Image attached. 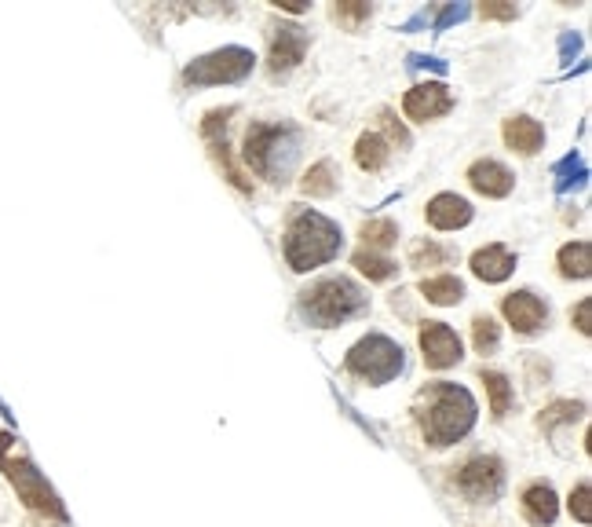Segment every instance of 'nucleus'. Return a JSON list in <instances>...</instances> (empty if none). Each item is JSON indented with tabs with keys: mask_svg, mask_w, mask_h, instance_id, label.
<instances>
[{
	"mask_svg": "<svg viewBox=\"0 0 592 527\" xmlns=\"http://www.w3.org/2000/svg\"><path fill=\"white\" fill-rule=\"evenodd\" d=\"M300 191H304L307 198H333V194H337V165L329 162V158L315 162L304 173V180H300Z\"/></svg>",
	"mask_w": 592,
	"mask_h": 527,
	"instance_id": "nucleus-22",
	"label": "nucleus"
},
{
	"mask_svg": "<svg viewBox=\"0 0 592 527\" xmlns=\"http://www.w3.org/2000/svg\"><path fill=\"white\" fill-rule=\"evenodd\" d=\"M351 264L366 275L370 282H388L399 271V264H395L392 257H384V253H373V249H359L355 257H351Z\"/></svg>",
	"mask_w": 592,
	"mask_h": 527,
	"instance_id": "nucleus-25",
	"label": "nucleus"
},
{
	"mask_svg": "<svg viewBox=\"0 0 592 527\" xmlns=\"http://www.w3.org/2000/svg\"><path fill=\"white\" fill-rule=\"evenodd\" d=\"M307 44H311V37H307L304 26H296V22H278V26H271V33H267V70L275 77L296 70V66L304 63Z\"/></svg>",
	"mask_w": 592,
	"mask_h": 527,
	"instance_id": "nucleus-10",
	"label": "nucleus"
},
{
	"mask_svg": "<svg viewBox=\"0 0 592 527\" xmlns=\"http://www.w3.org/2000/svg\"><path fill=\"white\" fill-rule=\"evenodd\" d=\"M454 487L468 502H497L505 491V465L494 454H472L461 469H454Z\"/></svg>",
	"mask_w": 592,
	"mask_h": 527,
	"instance_id": "nucleus-8",
	"label": "nucleus"
},
{
	"mask_svg": "<svg viewBox=\"0 0 592 527\" xmlns=\"http://www.w3.org/2000/svg\"><path fill=\"white\" fill-rule=\"evenodd\" d=\"M519 506H523V517L534 527H549L560 517V498H556V491H552L549 484H541V480L523 491V502H519Z\"/></svg>",
	"mask_w": 592,
	"mask_h": 527,
	"instance_id": "nucleus-18",
	"label": "nucleus"
},
{
	"mask_svg": "<svg viewBox=\"0 0 592 527\" xmlns=\"http://www.w3.org/2000/svg\"><path fill=\"white\" fill-rule=\"evenodd\" d=\"M501 315H505L516 334H538L541 326L549 323V308L541 297H534L530 290H516L508 293L501 301Z\"/></svg>",
	"mask_w": 592,
	"mask_h": 527,
	"instance_id": "nucleus-13",
	"label": "nucleus"
},
{
	"mask_svg": "<svg viewBox=\"0 0 592 527\" xmlns=\"http://www.w3.org/2000/svg\"><path fill=\"white\" fill-rule=\"evenodd\" d=\"M362 249H373V253H384V249H392L399 242V224L395 220H366L362 224Z\"/></svg>",
	"mask_w": 592,
	"mask_h": 527,
	"instance_id": "nucleus-26",
	"label": "nucleus"
},
{
	"mask_svg": "<svg viewBox=\"0 0 592 527\" xmlns=\"http://www.w3.org/2000/svg\"><path fill=\"white\" fill-rule=\"evenodd\" d=\"M589 315H592V301L585 297V301H578V308L571 312V323L578 326V334H582V337L592 334V319H589Z\"/></svg>",
	"mask_w": 592,
	"mask_h": 527,
	"instance_id": "nucleus-34",
	"label": "nucleus"
},
{
	"mask_svg": "<svg viewBox=\"0 0 592 527\" xmlns=\"http://www.w3.org/2000/svg\"><path fill=\"white\" fill-rule=\"evenodd\" d=\"M446 260H454V249L439 246L432 238H421L410 249V268H443Z\"/></svg>",
	"mask_w": 592,
	"mask_h": 527,
	"instance_id": "nucleus-27",
	"label": "nucleus"
},
{
	"mask_svg": "<svg viewBox=\"0 0 592 527\" xmlns=\"http://www.w3.org/2000/svg\"><path fill=\"white\" fill-rule=\"evenodd\" d=\"M516 271V253L508 246H483L472 253V275L479 282H505Z\"/></svg>",
	"mask_w": 592,
	"mask_h": 527,
	"instance_id": "nucleus-16",
	"label": "nucleus"
},
{
	"mask_svg": "<svg viewBox=\"0 0 592 527\" xmlns=\"http://www.w3.org/2000/svg\"><path fill=\"white\" fill-rule=\"evenodd\" d=\"M585 418V403H574V399H560V403H549V407L541 410L538 425L545 432H552L556 425H571V421Z\"/></svg>",
	"mask_w": 592,
	"mask_h": 527,
	"instance_id": "nucleus-28",
	"label": "nucleus"
},
{
	"mask_svg": "<svg viewBox=\"0 0 592 527\" xmlns=\"http://www.w3.org/2000/svg\"><path fill=\"white\" fill-rule=\"evenodd\" d=\"M556 264H560L563 279H589L592 275V246L589 242H567V246L560 249Z\"/></svg>",
	"mask_w": 592,
	"mask_h": 527,
	"instance_id": "nucleus-23",
	"label": "nucleus"
},
{
	"mask_svg": "<svg viewBox=\"0 0 592 527\" xmlns=\"http://www.w3.org/2000/svg\"><path fill=\"white\" fill-rule=\"evenodd\" d=\"M472 205H468V198H461V194L454 191H443L435 194L432 202L424 205V220L435 227V231H457V227H468L472 224Z\"/></svg>",
	"mask_w": 592,
	"mask_h": 527,
	"instance_id": "nucleus-14",
	"label": "nucleus"
},
{
	"mask_svg": "<svg viewBox=\"0 0 592 527\" xmlns=\"http://www.w3.org/2000/svg\"><path fill=\"white\" fill-rule=\"evenodd\" d=\"M472 15L468 4H446L439 15H435V30H446V26H454V22H465Z\"/></svg>",
	"mask_w": 592,
	"mask_h": 527,
	"instance_id": "nucleus-32",
	"label": "nucleus"
},
{
	"mask_svg": "<svg viewBox=\"0 0 592 527\" xmlns=\"http://www.w3.org/2000/svg\"><path fill=\"white\" fill-rule=\"evenodd\" d=\"M340 246H344V235H340V227L329 216L315 213V209H304V205L289 209L282 253H286V264L293 271L322 268V264H329V260L337 257Z\"/></svg>",
	"mask_w": 592,
	"mask_h": 527,
	"instance_id": "nucleus-3",
	"label": "nucleus"
},
{
	"mask_svg": "<svg viewBox=\"0 0 592 527\" xmlns=\"http://www.w3.org/2000/svg\"><path fill=\"white\" fill-rule=\"evenodd\" d=\"M238 114L234 107H220V110H209L205 118H201V140L209 147L212 162L220 165V173L238 187L242 194L253 191V183L245 180V173L234 165V154H231V143H227V129H231V118Z\"/></svg>",
	"mask_w": 592,
	"mask_h": 527,
	"instance_id": "nucleus-9",
	"label": "nucleus"
},
{
	"mask_svg": "<svg viewBox=\"0 0 592 527\" xmlns=\"http://www.w3.org/2000/svg\"><path fill=\"white\" fill-rule=\"evenodd\" d=\"M472 345H476L479 355H490L501 345V326H497L490 315H476V319H472Z\"/></svg>",
	"mask_w": 592,
	"mask_h": 527,
	"instance_id": "nucleus-29",
	"label": "nucleus"
},
{
	"mask_svg": "<svg viewBox=\"0 0 592 527\" xmlns=\"http://www.w3.org/2000/svg\"><path fill=\"white\" fill-rule=\"evenodd\" d=\"M501 136H505V143L512 147L516 154H538L541 147H545V129H541V121L527 118V114H516V118H508L505 125H501Z\"/></svg>",
	"mask_w": 592,
	"mask_h": 527,
	"instance_id": "nucleus-17",
	"label": "nucleus"
},
{
	"mask_svg": "<svg viewBox=\"0 0 592 527\" xmlns=\"http://www.w3.org/2000/svg\"><path fill=\"white\" fill-rule=\"evenodd\" d=\"M410 66L413 70H435V74H446V63L443 59H435V55H410Z\"/></svg>",
	"mask_w": 592,
	"mask_h": 527,
	"instance_id": "nucleus-36",
	"label": "nucleus"
},
{
	"mask_svg": "<svg viewBox=\"0 0 592 527\" xmlns=\"http://www.w3.org/2000/svg\"><path fill=\"white\" fill-rule=\"evenodd\" d=\"M300 147H304V136L289 121H253L245 129L242 158L260 180L282 187V183L293 180Z\"/></svg>",
	"mask_w": 592,
	"mask_h": 527,
	"instance_id": "nucleus-2",
	"label": "nucleus"
},
{
	"mask_svg": "<svg viewBox=\"0 0 592 527\" xmlns=\"http://www.w3.org/2000/svg\"><path fill=\"white\" fill-rule=\"evenodd\" d=\"M370 15H373V4H366V0H340L337 8H333V19L340 26H348V30H359Z\"/></svg>",
	"mask_w": 592,
	"mask_h": 527,
	"instance_id": "nucleus-30",
	"label": "nucleus"
},
{
	"mask_svg": "<svg viewBox=\"0 0 592 527\" xmlns=\"http://www.w3.org/2000/svg\"><path fill=\"white\" fill-rule=\"evenodd\" d=\"M344 370L355 374L366 385H388L406 370V352L402 345H395L392 337L384 334H366L362 341H355L344 359Z\"/></svg>",
	"mask_w": 592,
	"mask_h": 527,
	"instance_id": "nucleus-6",
	"label": "nucleus"
},
{
	"mask_svg": "<svg viewBox=\"0 0 592 527\" xmlns=\"http://www.w3.org/2000/svg\"><path fill=\"white\" fill-rule=\"evenodd\" d=\"M468 183H472V191H479L483 198H505V194H512V187H516V176H512L508 165L494 162V158H479V162H472V169H468Z\"/></svg>",
	"mask_w": 592,
	"mask_h": 527,
	"instance_id": "nucleus-15",
	"label": "nucleus"
},
{
	"mask_svg": "<svg viewBox=\"0 0 592 527\" xmlns=\"http://www.w3.org/2000/svg\"><path fill=\"white\" fill-rule=\"evenodd\" d=\"M578 52H582V37H578V33H563L560 37V59L563 63H571Z\"/></svg>",
	"mask_w": 592,
	"mask_h": 527,
	"instance_id": "nucleus-35",
	"label": "nucleus"
},
{
	"mask_svg": "<svg viewBox=\"0 0 592 527\" xmlns=\"http://www.w3.org/2000/svg\"><path fill=\"white\" fill-rule=\"evenodd\" d=\"M370 308V297L362 290L359 282L348 279V275H329V279H318L311 282L300 297H296V312L304 319L307 326H340L362 315Z\"/></svg>",
	"mask_w": 592,
	"mask_h": 527,
	"instance_id": "nucleus-4",
	"label": "nucleus"
},
{
	"mask_svg": "<svg viewBox=\"0 0 592 527\" xmlns=\"http://www.w3.org/2000/svg\"><path fill=\"white\" fill-rule=\"evenodd\" d=\"M256 55L242 44H227L183 66V85H238L253 74Z\"/></svg>",
	"mask_w": 592,
	"mask_h": 527,
	"instance_id": "nucleus-7",
	"label": "nucleus"
},
{
	"mask_svg": "<svg viewBox=\"0 0 592 527\" xmlns=\"http://www.w3.org/2000/svg\"><path fill=\"white\" fill-rule=\"evenodd\" d=\"M479 11H483V19H497V22H508L519 15V8L516 4H508V0H487Z\"/></svg>",
	"mask_w": 592,
	"mask_h": 527,
	"instance_id": "nucleus-33",
	"label": "nucleus"
},
{
	"mask_svg": "<svg viewBox=\"0 0 592 527\" xmlns=\"http://www.w3.org/2000/svg\"><path fill=\"white\" fill-rule=\"evenodd\" d=\"M0 473L8 476V484L15 487L19 502H26V509L44 513V517H52V520H66V509H63V502H59V495L48 487L41 469L30 462V454L22 451L19 440H15L11 432H0Z\"/></svg>",
	"mask_w": 592,
	"mask_h": 527,
	"instance_id": "nucleus-5",
	"label": "nucleus"
},
{
	"mask_svg": "<svg viewBox=\"0 0 592 527\" xmlns=\"http://www.w3.org/2000/svg\"><path fill=\"white\" fill-rule=\"evenodd\" d=\"M413 418L421 425V436L428 447H454L476 429L479 407L472 392L454 381H432L413 399Z\"/></svg>",
	"mask_w": 592,
	"mask_h": 527,
	"instance_id": "nucleus-1",
	"label": "nucleus"
},
{
	"mask_svg": "<svg viewBox=\"0 0 592 527\" xmlns=\"http://www.w3.org/2000/svg\"><path fill=\"white\" fill-rule=\"evenodd\" d=\"M392 158V143L384 140L381 132H362L359 143H355V165L362 173H381L384 165Z\"/></svg>",
	"mask_w": 592,
	"mask_h": 527,
	"instance_id": "nucleus-19",
	"label": "nucleus"
},
{
	"mask_svg": "<svg viewBox=\"0 0 592 527\" xmlns=\"http://www.w3.org/2000/svg\"><path fill=\"white\" fill-rule=\"evenodd\" d=\"M454 110V92L443 85V81H424V85H413L406 96H402V114L410 121H435Z\"/></svg>",
	"mask_w": 592,
	"mask_h": 527,
	"instance_id": "nucleus-11",
	"label": "nucleus"
},
{
	"mask_svg": "<svg viewBox=\"0 0 592 527\" xmlns=\"http://www.w3.org/2000/svg\"><path fill=\"white\" fill-rule=\"evenodd\" d=\"M479 381H483V388H487V399H490V414L494 418H505L508 410H512V403H516V388H512V381H508L501 370H479Z\"/></svg>",
	"mask_w": 592,
	"mask_h": 527,
	"instance_id": "nucleus-20",
	"label": "nucleus"
},
{
	"mask_svg": "<svg viewBox=\"0 0 592 527\" xmlns=\"http://www.w3.org/2000/svg\"><path fill=\"white\" fill-rule=\"evenodd\" d=\"M421 297L428 304H439V308H450L465 297V282L457 275H432V279H421Z\"/></svg>",
	"mask_w": 592,
	"mask_h": 527,
	"instance_id": "nucleus-21",
	"label": "nucleus"
},
{
	"mask_svg": "<svg viewBox=\"0 0 592 527\" xmlns=\"http://www.w3.org/2000/svg\"><path fill=\"white\" fill-rule=\"evenodd\" d=\"M552 180H556V191L567 194L574 191V187H585V180H589V165H585V158L578 151L567 154L563 162L552 165Z\"/></svg>",
	"mask_w": 592,
	"mask_h": 527,
	"instance_id": "nucleus-24",
	"label": "nucleus"
},
{
	"mask_svg": "<svg viewBox=\"0 0 592 527\" xmlns=\"http://www.w3.org/2000/svg\"><path fill=\"white\" fill-rule=\"evenodd\" d=\"M571 517L582 520V524H592V487H589V480H582V484L571 491Z\"/></svg>",
	"mask_w": 592,
	"mask_h": 527,
	"instance_id": "nucleus-31",
	"label": "nucleus"
},
{
	"mask_svg": "<svg viewBox=\"0 0 592 527\" xmlns=\"http://www.w3.org/2000/svg\"><path fill=\"white\" fill-rule=\"evenodd\" d=\"M275 8L289 11V15H300V11H307V0H275Z\"/></svg>",
	"mask_w": 592,
	"mask_h": 527,
	"instance_id": "nucleus-37",
	"label": "nucleus"
},
{
	"mask_svg": "<svg viewBox=\"0 0 592 527\" xmlns=\"http://www.w3.org/2000/svg\"><path fill=\"white\" fill-rule=\"evenodd\" d=\"M421 352L428 370H446L461 363V337L446 323H421Z\"/></svg>",
	"mask_w": 592,
	"mask_h": 527,
	"instance_id": "nucleus-12",
	"label": "nucleus"
}]
</instances>
